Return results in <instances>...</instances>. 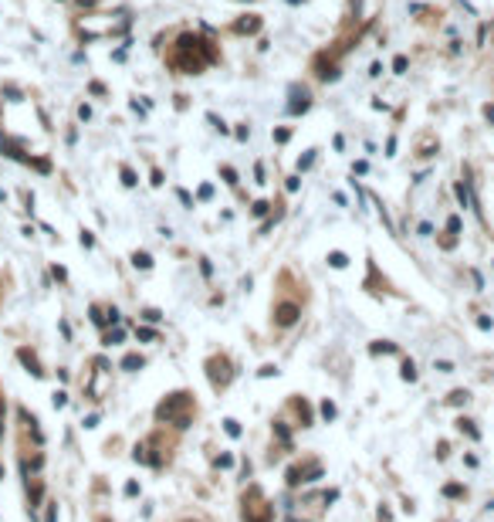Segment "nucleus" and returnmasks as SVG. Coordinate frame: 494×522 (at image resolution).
Masks as SVG:
<instances>
[{
	"instance_id": "3",
	"label": "nucleus",
	"mask_w": 494,
	"mask_h": 522,
	"mask_svg": "<svg viewBox=\"0 0 494 522\" xmlns=\"http://www.w3.org/2000/svg\"><path fill=\"white\" fill-rule=\"evenodd\" d=\"M298 316H302V309L294 306V302H281V306L274 309V322H278V326H294Z\"/></svg>"
},
{
	"instance_id": "20",
	"label": "nucleus",
	"mask_w": 494,
	"mask_h": 522,
	"mask_svg": "<svg viewBox=\"0 0 494 522\" xmlns=\"http://www.w3.org/2000/svg\"><path fill=\"white\" fill-rule=\"evenodd\" d=\"M78 7H95V0H75Z\"/></svg>"
},
{
	"instance_id": "9",
	"label": "nucleus",
	"mask_w": 494,
	"mask_h": 522,
	"mask_svg": "<svg viewBox=\"0 0 494 522\" xmlns=\"http://www.w3.org/2000/svg\"><path fill=\"white\" fill-rule=\"evenodd\" d=\"M122 183L125 187H135V173L129 170V166H122Z\"/></svg>"
},
{
	"instance_id": "14",
	"label": "nucleus",
	"mask_w": 494,
	"mask_h": 522,
	"mask_svg": "<svg viewBox=\"0 0 494 522\" xmlns=\"http://www.w3.org/2000/svg\"><path fill=\"white\" fill-rule=\"evenodd\" d=\"M447 227H450V234H457V231H461V217H450Z\"/></svg>"
},
{
	"instance_id": "16",
	"label": "nucleus",
	"mask_w": 494,
	"mask_h": 522,
	"mask_svg": "<svg viewBox=\"0 0 494 522\" xmlns=\"http://www.w3.org/2000/svg\"><path fill=\"white\" fill-rule=\"evenodd\" d=\"M484 119H487V122H491V125H494V105H491V102L484 105Z\"/></svg>"
},
{
	"instance_id": "10",
	"label": "nucleus",
	"mask_w": 494,
	"mask_h": 522,
	"mask_svg": "<svg viewBox=\"0 0 494 522\" xmlns=\"http://www.w3.org/2000/svg\"><path fill=\"white\" fill-rule=\"evenodd\" d=\"M125 370H135V366H142V356H125Z\"/></svg>"
},
{
	"instance_id": "18",
	"label": "nucleus",
	"mask_w": 494,
	"mask_h": 522,
	"mask_svg": "<svg viewBox=\"0 0 494 522\" xmlns=\"http://www.w3.org/2000/svg\"><path fill=\"white\" fill-rule=\"evenodd\" d=\"M403 376H406V380H413V376H416L413 373V363H403Z\"/></svg>"
},
{
	"instance_id": "13",
	"label": "nucleus",
	"mask_w": 494,
	"mask_h": 522,
	"mask_svg": "<svg viewBox=\"0 0 494 522\" xmlns=\"http://www.w3.org/2000/svg\"><path fill=\"white\" fill-rule=\"evenodd\" d=\"M220 173H224V180H227V183H237V173L230 170V166H220Z\"/></svg>"
},
{
	"instance_id": "6",
	"label": "nucleus",
	"mask_w": 494,
	"mask_h": 522,
	"mask_svg": "<svg viewBox=\"0 0 494 522\" xmlns=\"http://www.w3.org/2000/svg\"><path fill=\"white\" fill-rule=\"evenodd\" d=\"M17 356H21L24 363L31 366V373H34V376H41V373H44V370H37V360H34V356H31V353H27V350H21V353H17Z\"/></svg>"
},
{
	"instance_id": "5",
	"label": "nucleus",
	"mask_w": 494,
	"mask_h": 522,
	"mask_svg": "<svg viewBox=\"0 0 494 522\" xmlns=\"http://www.w3.org/2000/svg\"><path fill=\"white\" fill-rule=\"evenodd\" d=\"M132 265H135V268H153V258H149L146 251H135V254H132Z\"/></svg>"
},
{
	"instance_id": "11",
	"label": "nucleus",
	"mask_w": 494,
	"mask_h": 522,
	"mask_svg": "<svg viewBox=\"0 0 494 522\" xmlns=\"http://www.w3.org/2000/svg\"><path fill=\"white\" fill-rule=\"evenodd\" d=\"M457 197H461V204H464V207L471 204V197H467V187H464V183H457Z\"/></svg>"
},
{
	"instance_id": "8",
	"label": "nucleus",
	"mask_w": 494,
	"mask_h": 522,
	"mask_svg": "<svg viewBox=\"0 0 494 522\" xmlns=\"http://www.w3.org/2000/svg\"><path fill=\"white\" fill-rule=\"evenodd\" d=\"M312 163H315V149H308V153H305V156L298 159V170H308Z\"/></svg>"
},
{
	"instance_id": "2",
	"label": "nucleus",
	"mask_w": 494,
	"mask_h": 522,
	"mask_svg": "<svg viewBox=\"0 0 494 522\" xmlns=\"http://www.w3.org/2000/svg\"><path fill=\"white\" fill-rule=\"evenodd\" d=\"M308 109H312V92L294 85V89H291V102H288V112L298 115V112H308Z\"/></svg>"
},
{
	"instance_id": "4",
	"label": "nucleus",
	"mask_w": 494,
	"mask_h": 522,
	"mask_svg": "<svg viewBox=\"0 0 494 522\" xmlns=\"http://www.w3.org/2000/svg\"><path fill=\"white\" fill-rule=\"evenodd\" d=\"M234 31H237V34H258V31H261V17H258V14H251L247 21L234 24Z\"/></svg>"
},
{
	"instance_id": "19",
	"label": "nucleus",
	"mask_w": 494,
	"mask_h": 522,
	"mask_svg": "<svg viewBox=\"0 0 494 522\" xmlns=\"http://www.w3.org/2000/svg\"><path fill=\"white\" fill-rule=\"evenodd\" d=\"M0 438H4V400H0Z\"/></svg>"
},
{
	"instance_id": "17",
	"label": "nucleus",
	"mask_w": 494,
	"mask_h": 522,
	"mask_svg": "<svg viewBox=\"0 0 494 522\" xmlns=\"http://www.w3.org/2000/svg\"><path fill=\"white\" fill-rule=\"evenodd\" d=\"M78 119H91V109H88V105H78Z\"/></svg>"
},
{
	"instance_id": "12",
	"label": "nucleus",
	"mask_w": 494,
	"mask_h": 522,
	"mask_svg": "<svg viewBox=\"0 0 494 522\" xmlns=\"http://www.w3.org/2000/svg\"><path fill=\"white\" fill-rule=\"evenodd\" d=\"M393 71H396V75H403V71H406V58H403V55L393 61Z\"/></svg>"
},
{
	"instance_id": "15",
	"label": "nucleus",
	"mask_w": 494,
	"mask_h": 522,
	"mask_svg": "<svg viewBox=\"0 0 494 522\" xmlns=\"http://www.w3.org/2000/svg\"><path fill=\"white\" fill-rule=\"evenodd\" d=\"M288 136H291L288 129H274V139H278V143H288Z\"/></svg>"
},
{
	"instance_id": "7",
	"label": "nucleus",
	"mask_w": 494,
	"mask_h": 522,
	"mask_svg": "<svg viewBox=\"0 0 494 522\" xmlns=\"http://www.w3.org/2000/svg\"><path fill=\"white\" fill-rule=\"evenodd\" d=\"M328 265H332V268H345V254H342V251H332V254H328Z\"/></svg>"
},
{
	"instance_id": "1",
	"label": "nucleus",
	"mask_w": 494,
	"mask_h": 522,
	"mask_svg": "<svg viewBox=\"0 0 494 522\" xmlns=\"http://www.w3.org/2000/svg\"><path fill=\"white\" fill-rule=\"evenodd\" d=\"M190 407H193V397L190 394H173L169 400L159 404V417L163 420H173L176 427H186V420H190Z\"/></svg>"
}]
</instances>
